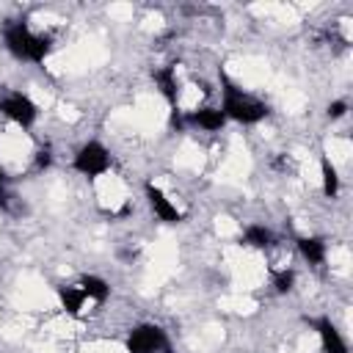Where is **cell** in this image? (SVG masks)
Segmentation results:
<instances>
[{"label": "cell", "instance_id": "1", "mask_svg": "<svg viewBox=\"0 0 353 353\" xmlns=\"http://www.w3.org/2000/svg\"><path fill=\"white\" fill-rule=\"evenodd\" d=\"M221 83H223V108L221 110L226 119H234L240 124H256L268 116V108L259 99L243 94L226 74H221Z\"/></svg>", "mask_w": 353, "mask_h": 353}, {"label": "cell", "instance_id": "14", "mask_svg": "<svg viewBox=\"0 0 353 353\" xmlns=\"http://www.w3.org/2000/svg\"><path fill=\"white\" fill-rule=\"evenodd\" d=\"M320 176H323V193L328 199H334L336 190H339V176H336V168H334V163L328 157L320 160Z\"/></svg>", "mask_w": 353, "mask_h": 353}, {"label": "cell", "instance_id": "4", "mask_svg": "<svg viewBox=\"0 0 353 353\" xmlns=\"http://www.w3.org/2000/svg\"><path fill=\"white\" fill-rule=\"evenodd\" d=\"M108 168H110V154H108V149L102 143L88 141V143H83L77 149V154H74V171H80L83 176H99Z\"/></svg>", "mask_w": 353, "mask_h": 353}, {"label": "cell", "instance_id": "9", "mask_svg": "<svg viewBox=\"0 0 353 353\" xmlns=\"http://www.w3.org/2000/svg\"><path fill=\"white\" fill-rule=\"evenodd\" d=\"M77 287L83 290V295H85V298H94L97 303H102V301L110 295L108 281H105V279H99V276H83Z\"/></svg>", "mask_w": 353, "mask_h": 353}, {"label": "cell", "instance_id": "17", "mask_svg": "<svg viewBox=\"0 0 353 353\" xmlns=\"http://www.w3.org/2000/svg\"><path fill=\"white\" fill-rule=\"evenodd\" d=\"M50 163H52L50 152H47V149H39V152H36V168H47Z\"/></svg>", "mask_w": 353, "mask_h": 353}, {"label": "cell", "instance_id": "18", "mask_svg": "<svg viewBox=\"0 0 353 353\" xmlns=\"http://www.w3.org/2000/svg\"><path fill=\"white\" fill-rule=\"evenodd\" d=\"M0 199H3V171H0Z\"/></svg>", "mask_w": 353, "mask_h": 353}, {"label": "cell", "instance_id": "10", "mask_svg": "<svg viewBox=\"0 0 353 353\" xmlns=\"http://www.w3.org/2000/svg\"><path fill=\"white\" fill-rule=\"evenodd\" d=\"M298 248L303 254V259H309V265H323L325 259V243L320 237H301Z\"/></svg>", "mask_w": 353, "mask_h": 353}, {"label": "cell", "instance_id": "5", "mask_svg": "<svg viewBox=\"0 0 353 353\" xmlns=\"http://www.w3.org/2000/svg\"><path fill=\"white\" fill-rule=\"evenodd\" d=\"M0 113H6V116H8L11 121H17L19 127H30V124L36 121V116H39L36 105L30 102V97H25V94H19V91H14V94H8V97L0 99Z\"/></svg>", "mask_w": 353, "mask_h": 353}, {"label": "cell", "instance_id": "7", "mask_svg": "<svg viewBox=\"0 0 353 353\" xmlns=\"http://www.w3.org/2000/svg\"><path fill=\"white\" fill-rule=\"evenodd\" d=\"M314 328H317V334H320V342H323V350H325V353H347V345H345L342 334L336 331V325H334L328 317L314 320Z\"/></svg>", "mask_w": 353, "mask_h": 353}, {"label": "cell", "instance_id": "2", "mask_svg": "<svg viewBox=\"0 0 353 353\" xmlns=\"http://www.w3.org/2000/svg\"><path fill=\"white\" fill-rule=\"evenodd\" d=\"M6 47L14 58L41 63L50 52V36H36L25 22H14L6 28Z\"/></svg>", "mask_w": 353, "mask_h": 353}, {"label": "cell", "instance_id": "13", "mask_svg": "<svg viewBox=\"0 0 353 353\" xmlns=\"http://www.w3.org/2000/svg\"><path fill=\"white\" fill-rule=\"evenodd\" d=\"M243 243L245 245H254V248H268V245H273V234H270V229H265L259 223H251L243 232Z\"/></svg>", "mask_w": 353, "mask_h": 353}, {"label": "cell", "instance_id": "8", "mask_svg": "<svg viewBox=\"0 0 353 353\" xmlns=\"http://www.w3.org/2000/svg\"><path fill=\"white\" fill-rule=\"evenodd\" d=\"M188 121L190 124H199L204 130H221L226 124V116H223L221 108H199V110H193L188 116Z\"/></svg>", "mask_w": 353, "mask_h": 353}, {"label": "cell", "instance_id": "3", "mask_svg": "<svg viewBox=\"0 0 353 353\" xmlns=\"http://www.w3.org/2000/svg\"><path fill=\"white\" fill-rule=\"evenodd\" d=\"M127 350L130 353H171V345H168V336L160 325H138L130 331V339H127Z\"/></svg>", "mask_w": 353, "mask_h": 353}, {"label": "cell", "instance_id": "15", "mask_svg": "<svg viewBox=\"0 0 353 353\" xmlns=\"http://www.w3.org/2000/svg\"><path fill=\"white\" fill-rule=\"evenodd\" d=\"M292 284H295V273H292V270H276V273H273V287H276V292H290Z\"/></svg>", "mask_w": 353, "mask_h": 353}, {"label": "cell", "instance_id": "11", "mask_svg": "<svg viewBox=\"0 0 353 353\" xmlns=\"http://www.w3.org/2000/svg\"><path fill=\"white\" fill-rule=\"evenodd\" d=\"M58 301H61V306H63L69 314H80L85 295H83L80 287H66V284H63V287H58Z\"/></svg>", "mask_w": 353, "mask_h": 353}, {"label": "cell", "instance_id": "16", "mask_svg": "<svg viewBox=\"0 0 353 353\" xmlns=\"http://www.w3.org/2000/svg\"><path fill=\"white\" fill-rule=\"evenodd\" d=\"M345 110H347V102H345V99H336V102H331V105L325 108L328 119H339V116H345Z\"/></svg>", "mask_w": 353, "mask_h": 353}, {"label": "cell", "instance_id": "6", "mask_svg": "<svg viewBox=\"0 0 353 353\" xmlns=\"http://www.w3.org/2000/svg\"><path fill=\"white\" fill-rule=\"evenodd\" d=\"M146 199H149V207L154 210V215L160 218V221H165V223H176V221H182V215H179V210L171 204V199L160 190V188H154L152 182H146Z\"/></svg>", "mask_w": 353, "mask_h": 353}, {"label": "cell", "instance_id": "12", "mask_svg": "<svg viewBox=\"0 0 353 353\" xmlns=\"http://www.w3.org/2000/svg\"><path fill=\"white\" fill-rule=\"evenodd\" d=\"M154 83L160 85L163 97L176 108V77H174V69H171V66H165V69L154 72Z\"/></svg>", "mask_w": 353, "mask_h": 353}]
</instances>
